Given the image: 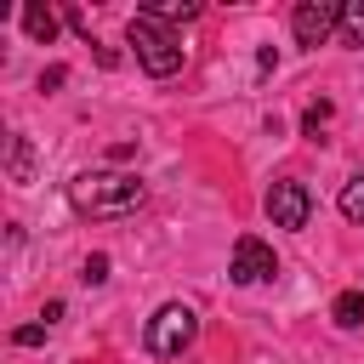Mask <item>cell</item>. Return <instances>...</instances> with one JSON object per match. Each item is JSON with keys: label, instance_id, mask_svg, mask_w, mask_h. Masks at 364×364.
I'll return each instance as SVG.
<instances>
[{"label": "cell", "instance_id": "6da1fadb", "mask_svg": "<svg viewBox=\"0 0 364 364\" xmlns=\"http://www.w3.org/2000/svg\"><path fill=\"white\" fill-rule=\"evenodd\" d=\"M142 199H148V188L136 176H125V171H80L68 182V205L80 216H102V222L108 216H131Z\"/></svg>", "mask_w": 364, "mask_h": 364}, {"label": "cell", "instance_id": "7a4b0ae2", "mask_svg": "<svg viewBox=\"0 0 364 364\" xmlns=\"http://www.w3.org/2000/svg\"><path fill=\"white\" fill-rule=\"evenodd\" d=\"M125 40H131V51H136V63L154 74V80H165V74H176L182 68V40L165 28V23H154L148 11L142 17H131V28H125Z\"/></svg>", "mask_w": 364, "mask_h": 364}, {"label": "cell", "instance_id": "3957f363", "mask_svg": "<svg viewBox=\"0 0 364 364\" xmlns=\"http://www.w3.org/2000/svg\"><path fill=\"white\" fill-rule=\"evenodd\" d=\"M193 336H199V313H193L188 301H165V307L148 318V336H142V341H148L154 358H176Z\"/></svg>", "mask_w": 364, "mask_h": 364}, {"label": "cell", "instance_id": "277c9868", "mask_svg": "<svg viewBox=\"0 0 364 364\" xmlns=\"http://www.w3.org/2000/svg\"><path fill=\"white\" fill-rule=\"evenodd\" d=\"M273 273H279V256H273V245H262L256 233H245V239L233 245L228 279H233V284H267Z\"/></svg>", "mask_w": 364, "mask_h": 364}, {"label": "cell", "instance_id": "5b68a950", "mask_svg": "<svg viewBox=\"0 0 364 364\" xmlns=\"http://www.w3.org/2000/svg\"><path fill=\"white\" fill-rule=\"evenodd\" d=\"M267 216L279 222V228H307V216H313V193L301 188V182H273L267 188Z\"/></svg>", "mask_w": 364, "mask_h": 364}, {"label": "cell", "instance_id": "8992f818", "mask_svg": "<svg viewBox=\"0 0 364 364\" xmlns=\"http://www.w3.org/2000/svg\"><path fill=\"white\" fill-rule=\"evenodd\" d=\"M336 23H341V6H324V0H301L296 17H290L296 46H324V40L336 34Z\"/></svg>", "mask_w": 364, "mask_h": 364}, {"label": "cell", "instance_id": "52a82bcc", "mask_svg": "<svg viewBox=\"0 0 364 364\" xmlns=\"http://www.w3.org/2000/svg\"><path fill=\"white\" fill-rule=\"evenodd\" d=\"M23 28H28V40L51 46V40H57V11H46V6H23Z\"/></svg>", "mask_w": 364, "mask_h": 364}, {"label": "cell", "instance_id": "ba28073f", "mask_svg": "<svg viewBox=\"0 0 364 364\" xmlns=\"http://www.w3.org/2000/svg\"><path fill=\"white\" fill-rule=\"evenodd\" d=\"M330 318H336L341 330H358V324H364V290H341L336 307H330Z\"/></svg>", "mask_w": 364, "mask_h": 364}, {"label": "cell", "instance_id": "9c48e42d", "mask_svg": "<svg viewBox=\"0 0 364 364\" xmlns=\"http://www.w3.org/2000/svg\"><path fill=\"white\" fill-rule=\"evenodd\" d=\"M336 34H341L347 46H364V0H347V6H341V23H336Z\"/></svg>", "mask_w": 364, "mask_h": 364}, {"label": "cell", "instance_id": "30bf717a", "mask_svg": "<svg viewBox=\"0 0 364 364\" xmlns=\"http://www.w3.org/2000/svg\"><path fill=\"white\" fill-rule=\"evenodd\" d=\"M148 17L171 28L176 17H182V23H188V17H199V0H159V6H148Z\"/></svg>", "mask_w": 364, "mask_h": 364}, {"label": "cell", "instance_id": "8fae6325", "mask_svg": "<svg viewBox=\"0 0 364 364\" xmlns=\"http://www.w3.org/2000/svg\"><path fill=\"white\" fill-rule=\"evenodd\" d=\"M336 205H341V216H347V222H358V228H364V176L341 182V199H336Z\"/></svg>", "mask_w": 364, "mask_h": 364}, {"label": "cell", "instance_id": "7c38bea8", "mask_svg": "<svg viewBox=\"0 0 364 364\" xmlns=\"http://www.w3.org/2000/svg\"><path fill=\"white\" fill-rule=\"evenodd\" d=\"M6 171H11V182H28V142L23 136H6Z\"/></svg>", "mask_w": 364, "mask_h": 364}, {"label": "cell", "instance_id": "4fadbf2b", "mask_svg": "<svg viewBox=\"0 0 364 364\" xmlns=\"http://www.w3.org/2000/svg\"><path fill=\"white\" fill-rule=\"evenodd\" d=\"M324 125H330V102H313V108L301 114V131H307V136H318Z\"/></svg>", "mask_w": 364, "mask_h": 364}, {"label": "cell", "instance_id": "5bb4252c", "mask_svg": "<svg viewBox=\"0 0 364 364\" xmlns=\"http://www.w3.org/2000/svg\"><path fill=\"white\" fill-rule=\"evenodd\" d=\"M46 330H51V324H17V330H11V341H17V347H40V341H46Z\"/></svg>", "mask_w": 364, "mask_h": 364}, {"label": "cell", "instance_id": "9a60e30c", "mask_svg": "<svg viewBox=\"0 0 364 364\" xmlns=\"http://www.w3.org/2000/svg\"><path fill=\"white\" fill-rule=\"evenodd\" d=\"M85 284H102L108 279V256H85V273H80Z\"/></svg>", "mask_w": 364, "mask_h": 364}]
</instances>
